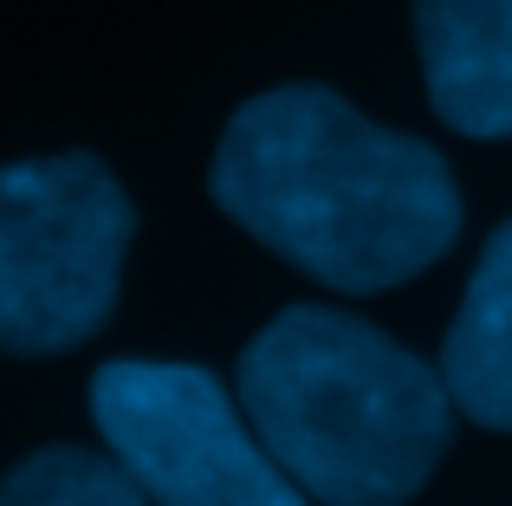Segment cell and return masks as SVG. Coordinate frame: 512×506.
Returning <instances> with one entry per match:
<instances>
[{
  "label": "cell",
  "mask_w": 512,
  "mask_h": 506,
  "mask_svg": "<svg viewBox=\"0 0 512 506\" xmlns=\"http://www.w3.org/2000/svg\"><path fill=\"white\" fill-rule=\"evenodd\" d=\"M208 195L305 279L389 292L461 241V189L435 143L350 111L331 85H273L227 117Z\"/></svg>",
  "instance_id": "6da1fadb"
},
{
  "label": "cell",
  "mask_w": 512,
  "mask_h": 506,
  "mask_svg": "<svg viewBox=\"0 0 512 506\" xmlns=\"http://www.w3.org/2000/svg\"><path fill=\"white\" fill-rule=\"evenodd\" d=\"M234 396L318 506H402L454 442L441 364L331 305H286L247 338Z\"/></svg>",
  "instance_id": "7a4b0ae2"
},
{
  "label": "cell",
  "mask_w": 512,
  "mask_h": 506,
  "mask_svg": "<svg viewBox=\"0 0 512 506\" xmlns=\"http://www.w3.org/2000/svg\"><path fill=\"white\" fill-rule=\"evenodd\" d=\"M130 241L137 208L104 156L52 150L0 163V351L59 357L98 338Z\"/></svg>",
  "instance_id": "3957f363"
},
{
  "label": "cell",
  "mask_w": 512,
  "mask_h": 506,
  "mask_svg": "<svg viewBox=\"0 0 512 506\" xmlns=\"http://www.w3.org/2000/svg\"><path fill=\"white\" fill-rule=\"evenodd\" d=\"M91 429L150 506H312L214 370L117 357L91 377Z\"/></svg>",
  "instance_id": "277c9868"
},
{
  "label": "cell",
  "mask_w": 512,
  "mask_h": 506,
  "mask_svg": "<svg viewBox=\"0 0 512 506\" xmlns=\"http://www.w3.org/2000/svg\"><path fill=\"white\" fill-rule=\"evenodd\" d=\"M428 104L480 143L512 137V0H409Z\"/></svg>",
  "instance_id": "5b68a950"
},
{
  "label": "cell",
  "mask_w": 512,
  "mask_h": 506,
  "mask_svg": "<svg viewBox=\"0 0 512 506\" xmlns=\"http://www.w3.org/2000/svg\"><path fill=\"white\" fill-rule=\"evenodd\" d=\"M441 377L467 422L512 435V221L487 234L461 312L441 338Z\"/></svg>",
  "instance_id": "8992f818"
},
{
  "label": "cell",
  "mask_w": 512,
  "mask_h": 506,
  "mask_svg": "<svg viewBox=\"0 0 512 506\" xmlns=\"http://www.w3.org/2000/svg\"><path fill=\"white\" fill-rule=\"evenodd\" d=\"M0 506H150L111 448L52 442L0 474Z\"/></svg>",
  "instance_id": "52a82bcc"
}]
</instances>
